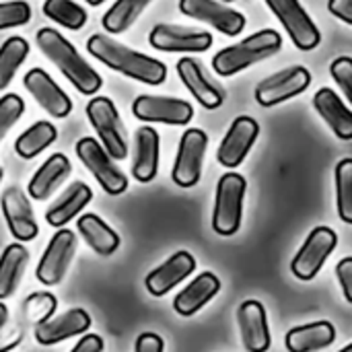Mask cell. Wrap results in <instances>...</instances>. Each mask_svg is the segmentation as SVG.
<instances>
[{
    "label": "cell",
    "instance_id": "obj_1",
    "mask_svg": "<svg viewBox=\"0 0 352 352\" xmlns=\"http://www.w3.org/2000/svg\"><path fill=\"white\" fill-rule=\"evenodd\" d=\"M87 50L93 58H97L101 64L107 68L134 78L144 85H161L167 78V66L142 52H136L120 41H116L109 35L103 33H93L87 39Z\"/></svg>",
    "mask_w": 352,
    "mask_h": 352
},
{
    "label": "cell",
    "instance_id": "obj_36",
    "mask_svg": "<svg viewBox=\"0 0 352 352\" xmlns=\"http://www.w3.org/2000/svg\"><path fill=\"white\" fill-rule=\"evenodd\" d=\"M31 21V6L25 0L0 2V31L27 25Z\"/></svg>",
    "mask_w": 352,
    "mask_h": 352
},
{
    "label": "cell",
    "instance_id": "obj_39",
    "mask_svg": "<svg viewBox=\"0 0 352 352\" xmlns=\"http://www.w3.org/2000/svg\"><path fill=\"white\" fill-rule=\"evenodd\" d=\"M25 338V330L19 322H2L0 324V352H8L16 349Z\"/></svg>",
    "mask_w": 352,
    "mask_h": 352
},
{
    "label": "cell",
    "instance_id": "obj_21",
    "mask_svg": "<svg viewBox=\"0 0 352 352\" xmlns=\"http://www.w3.org/2000/svg\"><path fill=\"white\" fill-rule=\"evenodd\" d=\"M194 270H196L194 256L188 252H177L146 276V289L153 297H163L182 280H186Z\"/></svg>",
    "mask_w": 352,
    "mask_h": 352
},
{
    "label": "cell",
    "instance_id": "obj_3",
    "mask_svg": "<svg viewBox=\"0 0 352 352\" xmlns=\"http://www.w3.org/2000/svg\"><path fill=\"white\" fill-rule=\"evenodd\" d=\"M283 47V37L274 29H262L243 41L229 45L214 54L212 68L219 76H233L270 56H274Z\"/></svg>",
    "mask_w": 352,
    "mask_h": 352
},
{
    "label": "cell",
    "instance_id": "obj_6",
    "mask_svg": "<svg viewBox=\"0 0 352 352\" xmlns=\"http://www.w3.org/2000/svg\"><path fill=\"white\" fill-rule=\"evenodd\" d=\"M264 2L280 21V25L287 29L295 47L303 52H311L320 45L322 33L299 0H264Z\"/></svg>",
    "mask_w": 352,
    "mask_h": 352
},
{
    "label": "cell",
    "instance_id": "obj_11",
    "mask_svg": "<svg viewBox=\"0 0 352 352\" xmlns=\"http://www.w3.org/2000/svg\"><path fill=\"white\" fill-rule=\"evenodd\" d=\"M148 43L159 52H182L198 54L206 52L212 45V35L204 29L182 27L171 23H159L148 33Z\"/></svg>",
    "mask_w": 352,
    "mask_h": 352
},
{
    "label": "cell",
    "instance_id": "obj_23",
    "mask_svg": "<svg viewBox=\"0 0 352 352\" xmlns=\"http://www.w3.org/2000/svg\"><path fill=\"white\" fill-rule=\"evenodd\" d=\"M70 161L66 155L62 153H56L52 155L31 177L29 186H27V192L31 198L35 200H45L50 198L60 186L62 182H66V177L70 175Z\"/></svg>",
    "mask_w": 352,
    "mask_h": 352
},
{
    "label": "cell",
    "instance_id": "obj_13",
    "mask_svg": "<svg viewBox=\"0 0 352 352\" xmlns=\"http://www.w3.org/2000/svg\"><path fill=\"white\" fill-rule=\"evenodd\" d=\"M74 250H76L74 233L68 229L56 231V235L50 239V243H47L37 268H35L37 280L45 287L58 285L64 278V274H66V270L74 258Z\"/></svg>",
    "mask_w": 352,
    "mask_h": 352
},
{
    "label": "cell",
    "instance_id": "obj_46",
    "mask_svg": "<svg viewBox=\"0 0 352 352\" xmlns=\"http://www.w3.org/2000/svg\"><path fill=\"white\" fill-rule=\"evenodd\" d=\"M340 352H352V344H349V346H344V349H342V351Z\"/></svg>",
    "mask_w": 352,
    "mask_h": 352
},
{
    "label": "cell",
    "instance_id": "obj_17",
    "mask_svg": "<svg viewBox=\"0 0 352 352\" xmlns=\"http://www.w3.org/2000/svg\"><path fill=\"white\" fill-rule=\"evenodd\" d=\"M177 74L186 89L194 95V99L204 107V109H217L225 101V91L206 74L204 66L196 58H182L177 62Z\"/></svg>",
    "mask_w": 352,
    "mask_h": 352
},
{
    "label": "cell",
    "instance_id": "obj_9",
    "mask_svg": "<svg viewBox=\"0 0 352 352\" xmlns=\"http://www.w3.org/2000/svg\"><path fill=\"white\" fill-rule=\"evenodd\" d=\"M338 245V235L336 231H332L330 227H316L305 243L301 245V250L297 252V256L293 258L291 270L299 280H311L318 276V272L324 268L326 260L330 258V254L336 250Z\"/></svg>",
    "mask_w": 352,
    "mask_h": 352
},
{
    "label": "cell",
    "instance_id": "obj_34",
    "mask_svg": "<svg viewBox=\"0 0 352 352\" xmlns=\"http://www.w3.org/2000/svg\"><path fill=\"white\" fill-rule=\"evenodd\" d=\"M336 179V206L340 219L351 225L352 223V159H342L334 171Z\"/></svg>",
    "mask_w": 352,
    "mask_h": 352
},
{
    "label": "cell",
    "instance_id": "obj_7",
    "mask_svg": "<svg viewBox=\"0 0 352 352\" xmlns=\"http://www.w3.org/2000/svg\"><path fill=\"white\" fill-rule=\"evenodd\" d=\"M76 155L80 163L95 175L99 186L109 196H120L128 188L126 175L120 171V167L113 163V159L105 153V148L91 136H85L76 142Z\"/></svg>",
    "mask_w": 352,
    "mask_h": 352
},
{
    "label": "cell",
    "instance_id": "obj_24",
    "mask_svg": "<svg viewBox=\"0 0 352 352\" xmlns=\"http://www.w3.org/2000/svg\"><path fill=\"white\" fill-rule=\"evenodd\" d=\"M159 171V132L151 126H142L136 130V153L132 175L140 184H148L155 179Z\"/></svg>",
    "mask_w": 352,
    "mask_h": 352
},
{
    "label": "cell",
    "instance_id": "obj_32",
    "mask_svg": "<svg viewBox=\"0 0 352 352\" xmlns=\"http://www.w3.org/2000/svg\"><path fill=\"white\" fill-rule=\"evenodd\" d=\"M29 56V41L25 37L12 35L0 45V91L10 85L19 66Z\"/></svg>",
    "mask_w": 352,
    "mask_h": 352
},
{
    "label": "cell",
    "instance_id": "obj_30",
    "mask_svg": "<svg viewBox=\"0 0 352 352\" xmlns=\"http://www.w3.org/2000/svg\"><path fill=\"white\" fill-rule=\"evenodd\" d=\"M58 138V130L52 122H35L14 142V151L21 159H33L45 151Z\"/></svg>",
    "mask_w": 352,
    "mask_h": 352
},
{
    "label": "cell",
    "instance_id": "obj_41",
    "mask_svg": "<svg viewBox=\"0 0 352 352\" xmlns=\"http://www.w3.org/2000/svg\"><path fill=\"white\" fill-rule=\"evenodd\" d=\"M163 338L151 332H144L138 336L136 344H134V352H163Z\"/></svg>",
    "mask_w": 352,
    "mask_h": 352
},
{
    "label": "cell",
    "instance_id": "obj_40",
    "mask_svg": "<svg viewBox=\"0 0 352 352\" xmlns=\"http://www.w3.org/2000/svg\"><path fill=\"white\" fill-rule=\"evenodd\" d=\"M336 276L342 287L344 299L352 303V258H342L336 266Z\"/></svg>",
    "mask_w": 352,
    "mask_h": 352
},
{
    "label": "cell",
    "instance_id": "obj_33",
    "mask_svg": "<svg viewBox=\"0 0 352 352\" xmlns=\"http://www.w3.org/2000/svg\"><path fill=\"white\" fill-rule=\"evenodd\" d=\"M43 14L47 19H52L54 23L70 29V31H78L85 27L87 23V10L76 4L74 0H45L43 2Z\"/></svg>",
    "mask_w": 352,
    "mask_h": 352
},
{
    "label": "cell",
    "instance_id": "obj_35",
    "mask_svg": "<svg viewBox=\"0 0 352 352\" xmlns=\"http://www.w3.org/2000/svg\"><path fill=\"white\" fill-rule=\"evenodd\" d=\"M56 307H58V301H56L54 295H50V293H33L23 301L21 314H23L27 324L39 326V324L47 322L54 316Z\"/></svg>",
    "mask_w": 352,
    "mask_h": 352
},
{
    "label": "cell",
    "instance_id": "obj_47",
    "mask_svg": "<svg viewBox=\"0 0 352 352\" xmlns=\"http://www.w3.org/2000/svg\"><path fill=\"white\" fill-rule=\"evenodd\" d=\"M217 2H223L225 4V2H233V0H217Z\"/></svg>",
    "mask_w": 352,
    "mask_h": 352
},
{
    "label": "cell",
    "instance_id": "obj_5",
    "mask_svg": "<svg viewBox=\"0 0 352 352\" xmlns=\"http://www.w3.org/2000/svg\"><path fill=\"white\" fill-rule=\"evenodd\" d=\"M87 118L99 136V144L113 161H124L128 157V142L124 124L120 120L118 107L109 97H93L87 103Z\"/></svg>",
    "mask_w": 352,
    "mask_h": 352
},
{
    "label": "cell",
    "instance_id": "obj_45",
    "mask_svg": "<svg viewBox=\"0 0 352 352\" xmlns=\"http://www.w3.org/2000/svg\"><path fill=\"white\" fill-rule=\"evenodd\" d=\"M85 2H87L89 6H99V4H103L105 0H85Z\"/></svg>",
    "mask_w": 352,
    "mask_h": 352
},
{
    "label": "cell",
    "instance_id": "obj_16",
    "mask_svg": "<svg viewBox=\"0 0 352 352\" xmlns=\"http://www.w3.org/2000/svg\"><path fill=\"white\" fill-rule=\"evenodd\" d=\"M25 89L31 93V97L39 103L41 109H45L54 118H66L72 111V99L58 87V82L43 70V68H31L23 76Z\"/></svg>",
    "mask_w": 352,
    "mask_h": 352
},
{
    "label": "cell",
    "instance_id": "obj_20",
    "mask_svg": "<svg viewBox=\"0 0 352 352\" xmlns=\"http://www.w3.org/2000/svg\"><path fill=\"white\" fill-rule=\"evenodd\" d=\"M91 328V316L85 309H70L58 318H50L47 322L35 326V340L43 346H52L64 342L72 336L85 334Z\"/></svg>",
    "mask_w": 352,
    "mask_h": 352
},
{
    "label": "cell",
    "instance_id": "obj_43",
    "mask_svg": "<svg viewBox=\"0 0 352 352\" xmlns=\"http://www.w3.org/2000/svg\"><path fill=\"white\" fill-rule=\"evenodd\" d=\"M70 352H103V340L97 334H87L76 342V346Z\"/></svg>",
    "mask_w": 352,
    "mask_h": 352
},
{
    "label": "cell",
    "instance_id": "obj_4",
    "mask_svg": "<svg viewBox=\"0 0 352 352\" xmlns=\"http://www.w3.org/2000/svg\"><path fill=\"white\" fill-rule=\"evenodd\" d=\"M245 177L239 173H225L217 186L214 210H212V229L223 235L231 237L241 227L243 214V196H245Z\"/></svg>",
    "mask_w": 352,
    "mask_h": 352
},
{
    "label": "cell",
    "instance_id": "obj_27",
    "mask_svg": "<svg viewBox=\"0 0 352 352\" xmlns=\"http://www.w3.org/2000/svg\"><path fill=\"white\" fill-rule=\"evenodd\" d=\"M334 340L336 330L330 322H314L293 328L285 338V346L289 352H316L330 346Z\"/></svg>",
    "mask_w": 352,
    "mask_h": 352
},
{
    "label": "cell",
    "instance_id": "obj_37",
    "mask_svg": "<svg viewBox=\"0 0 352 352\" xmlns=\"http://www.w3.org/2000/svg\"><path fill=\"white\" fill-rule=\"evenodd\" d=\"M25 113V101L16 93H6L0 97V140Z\"/></svg>",
    "mask_w": 352,
    "mask_h": 352
},
{
    "label": "cell",
    "instance_id": "obj_28",
    "mask_svg": "<svg viewBox=\"0 0 352 352\" xmlns=\"http://www.w3.org/2000/svg\"><path fill=\"white\" fill-rule=\"evenodd\" d=\"M76 229L82 235V239L87 241V245L97 252L99 256H111L118 248H120V237L118 233L105 223L101 221L97 214H82L76 221Z\"/></svg>",
    "mask_w": 352,
    "mask_h": 352
},
{
    "label": "cell",
    "instance_id": "obj_8",
    "mask_svg": "<svg viewBox=\"0 0 352 352\" xmlns=\"http://www.w3.org/2000/svg\"><path fill=\"white\" fill-rule=\"evenodd\" d=\"M208 146V136L200 128H188L182 134L171 179L179 188H194L202 175V163Z\"/></svg>",
    "mask_w": 352,
    "mask_h": 352
},
{
    "label": "cell",
    "instance_id": "obj_22",
    "mask_svg": "<svg viewBox=\"0 0 352 352\" xmlns=\"http://www.w3.org/2000/svg\"><path fill=\"white\" fill-rule=\"evenodd\" d=\"M314 107L340 140H352V111L334 89H320L314 95Z\"/></svg>",
    "mask_w": 352,
    "mask_h": 352
},
{
    "label": "cell",
    "instance_id": "obj_19",
    "mask_svg": "<svg viewBox=\"0 0 352 352\" xmlns=\"http://www.w3.org/2000/svg\"><path fill=\"white\" fill-rule=\"evenodd\" d=\"M241 340L248 352H266L272 344L266 309L260 301H243L237 311Z\"/></svg>",
    "mask_w": 352,
    "mask_h": 352
},
{
    "label": "cell",
    "instance_id": "obj_25",
    "mask_svg": "<svg viewBox=\"0 0 352 352\" xmlns=\"http://www.w3.org/2000/svg\"><path fill=\"white\" fill-rule=\"evenodd\" d=\"M219 291H221V280L217 278V274L202 272L173 299V309L179 316L190 318V316L198 314Z\"/></svg>",
    "mask_w": 352,
    "mask_h": 352
},
{
    "label": "cell",
    "instance_id": "obj_15",
    "mask_svg": "<svg viewBox=\"0 0 352 352\" xmlns=\"http://www.w3.org/2000/svg\"><path fill=\"white\" fill-rule=\"evenodd\" d=\"M258 136H260V124L254 118H250V116L235 118L233 124L229 126L225 138L219 144L217 161L227 169L241 165L243 159L248 157L250 148L256 144Z\"/></svg>",
    "mask_w": 352,
    "mask_h": 352
},
{
    "label": "cell",
    "instance_id": "obj_29",
    "mask_svg": "<svg viewBox=\"0 0 352 352\" xmlns=\"http://www.w3.org/2000/svg\"><path fill=\"white\" fill-rule=\"evenodd\" d=\"M29 262V252L27 248H23V243H10L2 256H0V301L8 299L16 287L19 280L27 268Z\"/></svg>",
    "mask_w": 352,
    "mask_h": 352
},
{
    "label": "cell",
    "instance_id": "obj_12",
    "mask_svg": "<svg viewBox=\"0 0 352 352\" xmlns=\"http://www.w3.org/2000/svg\"><path fill=\"white\" fill-rule=\"evenodd\" d=\"M132 113L140 122H157L169 126H186L194 118V107L177 97L138 95L132 103Z\"/></svg>",
    "mask_w": 352,
    "mask_h": 352
},
{
    "label": "cell",
    "instance_id": "obj_2",
    "mask_svg": "<svg viewBox=\"0 0 352 352\" xmlns=\"http://www.w3.org/2000/svg\"><path fill=\"white\" fill-rule=\"evenodd\" d=\"M37 45L43 52V56L58 66V70L72 82V87L82 93V95H95L103 80L99 72L89 66V62L78 54V50L56 29L52 27H41L35 33Z\"/></svg>",
    "mask_w": 352,
    "mask_h": 352
},
{
    "label": "cell",
    "instance_id": "obj_44",
    "mask_svg": "<svg viewBox=\"0 0 352 352\" xmlns=\"http://www.w3.org/2000/svg\"><path fill=\"white\" fill-rule=\"evenodd\" d=\"M8 320V309H6V305L4 303H0V324L2 322H6Z\"/></svg>",
    "mask_w": 352,
    "mask_h": 352
},
{
    "label": "cell",
    "instance_id": "obj_31",
    "mask_svg": "<svg viewBox=\"0 0 352 352\" xmlns=\"http://www.w3.org/2000/svg\"><path fill=\"white\" fill-rule=\"evenodd\" d=\"M151 4V0H116L113 6L103 14L101 23L107 33L118 35L134 25V21L142 14V10Z\"/></svg>",
    "mask_w": 352,
    "mask_h": 352
},
{
    "label": "cell",
    "instance_id": "obj_48",
    "mask_svg": "<svg viewBox=\"0 0 352 352\" xmlns=\"http://www.w3.org/2000/svg\"><path fill=\"white\" fill-rule=\"evenodd\" d=\"M0 182H2V169H0Z\"/></svg>",
    "mask_w": 352,
    "mask_h": 352
},
{
    "label": "cell",
    "instance_id": "obj_18",
    "mask_svg": "<svg viewBox=\"0 0 352 352\" xmlns=\"http://www.w3.org/2000/svg\"><path fill=\"white\" fill-rule=\"evenodd\" d=\"M0 206H2L8 231L16 241L25 243V241H33L37 237L39 229H37V221H35L31 202L19 188L4 190V194L0 198Z\"/></svg>",
    "mask_w": 352,
    "mask_h": 352
},
{
    "label": "cell",
    "instance_id": "obj_14",
    "mask_svg": "<svg viewBox=\"0 0 352 352\" xmlns=\"http://www.w3.org/2000/svg\"><path fill=\"white\" fill-rule=\"evenodd\" d=\"M179 10L190 19L208 23L229 37H235L245 29V16L217 0H179Z\"/></svg>",
    "mask_w": 352,
    "mask_h": 352
},
{
    "label": "cell",
    "instance_id": "obj_26",
    "mask_svg": "<svg viewBox=\"0 0 352 352\" xmlns=\"http://www.w3.org/2000/svg\"><path fill=\"white\" fill-rule=\"evenodd\" d=\"M93 200V192L87 184L82 182H74L70 184L64 194L45 210V221L56 227V229H62L66 223H70L89 202Z\"/></svg>",
    "mask_w": 352,
    "mask_h": 352
},
{
    "label": "cell",
    "instance_id": "obj_10",
    "mask_svg": "<svg viewBox=\"0 0 352 352\" xmlns=\"http://www.w3.org/2000/svg\"><path fill=\"white\" fill-rule=\"evenodd\" d=\"M309 85H311V72L305 66H291L264 78L256 87V101L262 107H274L278 103H285L305 93Z\"/></svg>",
    "mask_w": 352,
    "mask_h": 352
},
{
    "label": "cell",
    "instance_id": "obj_42",
    "mask_svg": "<svg viewBox=\"0 0 352 352\" xmlns=\"http://www.w3.org/2000/svg\"><path fill=\"white\" fill-rule=\"evenodd\" d=\"M328 10L342 23L352 25V0H328Z\"/></svg>",
    "mask_w": 352,
    "mask_h": 352
},
{
    "label": "cell",
    "instance_id": "obj_38",
    "mask_svg": "<svg viewBox=\"0 0 352 352\" xmlns=\"http://www.w3.org/2000/svg\"><path fill=\"white\" fill-rule=\"evenodd\" d=\"M330 74L340 87L342 95L346 101H352V58L351 56H340L330 64Z\"/></svg>",
    "mask_w": 352,
    "mask_h": 352
}]
</instances>
